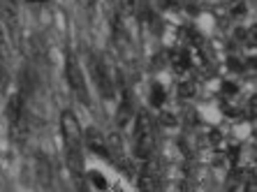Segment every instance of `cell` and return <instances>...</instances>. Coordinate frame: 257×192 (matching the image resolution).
<instances>
[{"instance_id": "cell-11", "label": "cell", "mask_w": 257, "mask_h": 192, "mask_svg": "<svg viewBox=\"0 0 257 192\" xmlns=\"http://www.w3.org/2000/svg\"><path fill=\"white\" fill-rule=\"evenodd\" d=\"M169 58H172L174 67L179 70V72H186L188 67L192 65V60H190V54L188 51H181V54H169Z\"/></svg>"}, {"instance_id": "cell-23", "label": "cell", "mask_w": 257, "mask_h": 192, "mask_svg": "<svg viewBox=\"0 0 257 192\" xmlns=\"http://www.w3.org/2000/svg\"><path fill=\"white\" fill-rule=\"evenodd\" d=\"M234 35H236V40H239V42H243V40H245V30L241 28V30H236Z\"/></svg>"}, {"instance_id": "cell-12", "label": "cell", "mask_w": 257, "mask_h": 192, "mask_svg": "<svg viewBox=\"0 0 257 192\" xmlns=\"http://www.w3.org/2000/svg\"><path fill=\"white\" fill-rule=\"evenodd\" d=\"M116 10H118V17H130L137 10V0H116Z\"/></svg>"}, {"instance_id": "cell-24", "label": "cell", "mask_w": 257, "mask_h": 192, "mask_svg": "<svg viewBox=\"0 0 257 192\" xmlns=\"http://www.w3.org/2000/svg\"><path fill=\"white\" fill-rule=\"evenodd\" d=\"M26 3H47V0H26Z\"/></svg>"}, {"instance_id": "cell-21", "label": "cell", "mask_w": 257, "mask_h": 192, "mask_svg": "<svg viewBox=\"0 0 257 192\" xmlns=\"http://www.w3.org/2000/svg\"><path fill=\"white\" fill-rule=\"evenodd\" d=\"M255 104H257V97H250L248 100V116L250 118H255Z\"/></svg>"}, {"instance_id": "cell-10", "label": "cell", "mask_w": 257, "mask_h": 192, "mask_svg": "<svg viewBox=\"0 0 257 192\" xmlns=\"http://www.w3.org/2000/svg\"><path fill=\"white\" fill-rule=\"evenodd\" d=\"M35 174H37V183L49 190L51 187V164L44 155H37V167H35Z\"/></svg>"}, {"instance_id": "cell-18", "label": "cell", "mask_w": 257, "mask_h": 192, "mask_svg": "<svg viewBox=\"0 0 257 192\" xmlns=\"http://www.w3.org/2000/svg\"><path fill=\"white\" fill-rule=\"evenodd\" d=\"M7 90V72H5V67L0 65V95Z\"/></svg>"}, {"instance_id": "cell-9", "label": "cell", "mask_w": 257, "mask_h": 192, "mask_svg": "<svg viewBox=\"0 0 257 192\" xmlns=\"http://www.w3.org/2000/svg\"><path fill=\"white\" fill-rule=\"evenodd\" d=\"M132 102H130V97H127V93L123 90V100H120L118 104V111H116V123H118L120 130H127L130 127V120H132Z\"/></svg>"}, {"instance_id": "cell-17", "label": "cell", "mask_w": 257, "mask_h": 192, "mask_svg": "<svg viewBox=\"0 0 257 192\" xmlns=\"http://www.w3.org/2000/svg\"><path fill=\"white\" fill-rule=\"evenodd\" d=\"M79 5L84 7V10H86V12H88V14H93V12H95L97 0H79Z\"/></svg>"}, {"instance_id": "cell-19", "label": "cell", "mask_w": 257, "mask_h": 192, "mask_svg": "<svg viewBox=\"0 0 257 192\" xmlns=\"http://www.w3.org/2000/svg\"><path fill=\"white\" fill-rule=\"evenodd\" d=\"M222 93H225V95H227V97H232L234 93H236V86H234V84H229V81H225V84H222Z\"/></svg>"}, {"instance_id": "cell-2", "label": "cell", "mask_w": 257, "mask_h": 192, "mask_svg": "<svg viewBox=\"0 0 257 192\" xmlns=\"http://www.w3.org/2000/svg\"><path fill=\"white\" fill-rule=\"evenodd\" d=\"M153 146H156V137H153L151 118L146 111H139L137 123H135V157H139V160H151Z\"/></svg>"}, {"instance_id": "cell-3", "label": "cell", "mask_w": 257, "mask_h": 192, "mask_svg": "<svg viewBox=\"0 0 257 192\" xmlns=\"http://www.w3.org/2000/svg\"><path fill=\"white\" fill-rule=\"evenodd\" d=\"M90 72H93V84H95L97 93L104 100L114 97V84H111V74H109L107 63L100 56H90Z\"/></svg>"}, {"instance_id": "cell-15", "label": "cell", "mask_w": 257, "mask_h": 192, "mask_svg": "<svg viewBox=\"0 0 257 192\" xmlns=\"http://www.w3.org/2000/svg\"><path fill=\"white\" fill-rule=\"evenodd\" d=\"M229 12H232L234 19H241L245 14V3H243V0H234L232 7H229Z\"/></svg>"}, {"instance_id": "cell-13", "label": "cell", "mask_w": 257, "mask_h": 192, "mask_svg": "<svg viewBox=\"0 0 257 192\" xmlns=\"http://www.w3.org/2000/svg\"><path fill=\"white\" fill-rule=\"evenodd\" d=\"M165 97H167L165 88H162L160 84H153V90H151V104H153L156 109H160L162 104H165Z\"/></svg>"}, {"instance_id": "cell-6", "label": "cell", "mask_w": 257, "mask_h": 192, "mask_svg": "<svg viewBox=\"0 0 257 192\" xmlns=\"http://www.w3.org/2000/svg\"><path fill=\"white\" fill-rule=\"evenodd\" d=\"M0 14L5 19L12 37L19 42V3L17 0H0Z\"/></svg>"}, {"instance_id": "cell-7", "label": "cell", "mask_w": 257, "mask_h": 192, "mask_svg": "<svg viewBox=\"0 0 257 192\" xmlns=\"http://www.w3.org/2000/svg\"><path fill=\"white\" fill-rule=\"evenodd\" d=\"M139 187L142 190H158L160 187V176H158V167L146 160L142 174H139Z\"/></svg>"}, {"instance_id": "cell-8", "label": "cell", "mask_w": 257, "mask_h": 192, "mask_svg": "<svg viewBox=\"0 0 257 192\" xmlns=\"http://www.w3.org/2000/svg\"><path fill=\"white\" fill-rule=\"evenodd\" d=\"M84 139H86V146H88L90 153L107 157V141H104V137L100 134V130H97V127L90 125L88 130H86V137Z\"/></svg>"}, {"instance_id": "cell-4", "label": "cell", "mask_w": 257, "mask_h": 192, "mask_svg": "<svg viewBox=\"0 0 257 192\" xmlns=\"http://www.w3.org/2000/svg\"><path fill=\"white\" fill-rule=\"evenodd\" d=\"M65 74H67V84H70L72 93L81 100V104H88L90 100H88V88H86V79H84V72H81V67H79L74 56H67Z\"/></svg>"}, {"instance_id": "cell-14", "label": "cell", "mask_w": 257, "mask_h": 192, "mask_svg": "<svg viewBox=\"0 0 257 192\" xmlns=\"http://www.w3.org/2000/svg\"><path fill=\"white\" fill-rule=\"evenodd\" d=\"M192 95H195V84H192V81H183V84L179 86V97L181 100H190Z\"/></svg>"}, {"instance_id": "cell-16", "label": "cell", "mask_w": 257, "mask_h": 192, "mask_svg": "<svg viewBox=\"0 0 257 192\" xmlns=\"http://www.w3.org/2000/svg\"><path fill=\"white\" fill-rule=\"evenodd\" d=\"M90 180L95 183V187H100V190H107V180H104V176H102L100 171H93V174H90Z\"/></svg>"}, {"instance_id": "cell-22", "label": "cell", "mask_w": 257, "mask_h": 192, "mask_svg": "<svg viewBox=\"0 0 257 192\" xmlns=\"http://www.w3.org/2000/svg\"><path fill=\"white\" fill-rule=\"evenodd\" d=\"M0 54L7 56V42H5V35H3V30H0Z\"/></svg>"}, {"instance_id": "cell-5", "label": "cell", "mask_w": 257, "mask_h": 192, "mask_svg": "<svg viewBox=\"0 0 257 192\" xmlns=\"http://www.w3.org/2000/svg\"><path fill=\"white\" fill-rule=\"evenodd\" d=\"M7 118H10V127H12V134H21V141H24V134H26V102H24V95L17 93V95L10 97L7 102Z\"/></svg>"}, {"instance_id": "cell-20", "label": "cell", "mask_w": 257, "mask_h": 192, "mask_svg": "<svg viewBox=\"0 0 257 192\" xmlns=\"http://www.w3.org/2000/svg\"><path fill=\"white\" fill-rule=\"evenodd\" d=\"M160 123H162V125H176V118H174L172 114H162L160 116Z\"/></svg>"}, {"instance_id": "cell-1", "label": "cell", "mask_w": 257, "mask_h": 192, "mask_svg": "<svg viewBox=\"0 0 257 192\" xmlns=\"http://www.w3.org/2000/svg\"><path fill=\"white\" fill-rule=\"evenodd\" d=\"M60 127H63V139H65V153H67V167L72 176L77 178V185L84 187L81 174H84V157H81V130L74 111L65 109L60 114Z\"/></svg>"}]
</instances>
